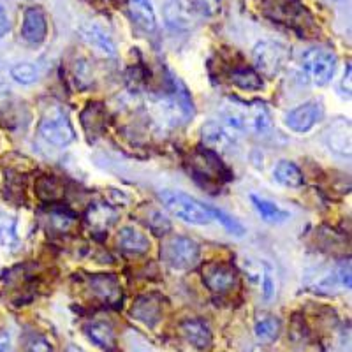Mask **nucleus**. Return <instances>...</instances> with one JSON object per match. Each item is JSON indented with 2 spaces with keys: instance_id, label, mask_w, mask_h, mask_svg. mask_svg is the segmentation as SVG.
<instances>
[{
  "instance_id": "nucleus-1",
  "label": "nucleus",
  "mask_w": 352,
  "mask_h": 352,
  "mask_svg": "<svg viewBox=\"0 0 352 352\" xmlns=\"http://www.w3.org/2000/svg\"><path fill=\"white\" fill-rule=\"evenodd\" d=\"M159 197L169 213H173L176 219L184 220L187 224L208 226L213 220L210 206H204L203 203H199L188 194L166 190V192H160Z\"/></svg>"
},
{
  "instance_id": "nucleus-2",
  "label": "nucleus",
  "mask_w": 352,
  "mask_h": 352,
  "mask_svg": "<svg viewBox=\"0 0 352 352\" xmlns=\"http://www.w3.org/2000/svg\"><path fill=\"white\" fill-rule=\"evenodd\" d=\"M287 60V46L278 41H261L254 48V64H256L257 71L266 78L278 76Z\"/></svg>"
},
{
  "instance_id": "nucleus-3",
  "label": "nucleus",
  "mask_w": 352,
  "mask_h": 352,
  "mask_svg": "<svg viewBox=\"0 0 352 352\" xmlns=\"http://www.w3.org/2000/svg\"><path fill=\"white\" fill-rule=\"evenodd\" d=\"M160 254L173 270H190L199 263L201 247L187 236H173L166 241Z\"/></svg>"
},
{
  "instance_id": "nucleus-4",
  "label": "nucleus",
  "mask_w": 352,
  "mask_h": 352,
  "mask_svg": "<svg viewBox=\"0 0 352 352\" xmlns=\"http://www.w3.org/2000/svg\"><path fill=\"white\" fill-rule=\"evenodd\" d=\"M39 134L46 143L53 144L56 148H64L76 138L67 113H64L62 109H52L44 116L39 124Z\"/></svg>"
},
{
  "instance_id": "nucleus-5",
  "label": "nucleus",
  "mask_w": 352,
  "mask_h": 352,
  "mask_svg": "<svg viewBox=\"0 0 352 352\" xmlns=\"http://www.w3.org/2000/svg\"><path fill=\"white\" fill-rule=\"evenodd\" d=\"M303 69L307 76L319 87L333 80L336 71V55L328 48H312L303 55Z\"/></svg>"
},
{
  "instance_id": "nucleus-6",
  "label": "nucleus",
  "mask_w": 352,
  "mask_h": 352,
  "mask_svg": "<svg viewBox=\"0 0 352 352\" xmlns=\"http://www.w3.org/2000/svg\"><path fill=\"white\" fill-rule=\"evenodd\" d=\"M322 118H324L322 104H320L319 100H308L305 104L298 106L296 109L289 111V115L285 116V125L291 131L305 134V132L312 131Z\"/></svg>"
},
{
  "instance_id": "nucleus-7",
  "label": "nucleus",
  "mask_w": 352,
  "mask_h": 352,
  "mask_svg": "<svg viewBox=\"0 0 352 352\" xmlns=\"http://www.w3.org/2000/svg\"><path fill=\"white\" fill-rule=\"evenodd\" d=\"M203 282L212 292L224 294L238 282L236 270L226 263H208L203 268Z\"/></svg>"
},
{
  "instance_id": "nucleus-8",
  "label": "nucleus",
  "mask_w": 352,
  "mask_h": 352,
  "mask_svg": "<svg viewBox=\"0 0 352 352\" xmlns=\"http://www.w3.org/2000/svg\"><path fill=\"white\" fill-rule=\"evenodd\" d=\"M48 36V20L41 8H28L23 12L21 23V39L28 44L44 43Z\"/></svg>"
},
{
  "instance_id": "nucleus-9",
  "label": "nucleus",
  "mask_w": 352,
  "mask_h": 352,
  "mask_svg": "<svg viewBox=\"0 0 352 352\" xmlns=\"http://www.w3.org/2000/svg\"><path fill=\"white\" fill-rule=\"evenodd\" d=\"M80 34L83 37L85 43L94 50V52L100 53L106 58H113L116 56V48L109 34L106 32L104 28L99 27L96 23H87L80 28Z\"/></svg>"
},
{
  "instance_id": "nucleus-10",
  "label": "nucleus",
  "mask_w": 352,
  "mask_h": 352,
  "mask_svg": "<svg viewBox=\"0 0 352 352\" xmlns=\"http://www.w3.org/2000/svg\"><path fill=\"white\" fill-rule=\"evenodd\" d=\"M166 21L176 30H187L194 21V11L190 9L188 0H169L164 9Z\"/></svg>"
},
{
  "instance_id": "nucleus-11",
  "label": "nucleus",
  "mask_w": 352,
  "mask_h": 352,
  "mask_svg": "<svg viewBox=\"0 0 352 352\" xmlns=\"http://www.w3.org/2000/svg\"><path fill=\"white\" fill-rule=\"evenodd\" d=\"M160 314H162V303L157 296H143L134 303L131 310L132 319L140 320L144 326L153 328L160 320Z\"/></svg>"
},
{
  "instance_id": "nucleus-12",
  "label": "nucleus",
  "mask_w": 352,
  "mask_h": 352,
  "mask_svg": "<svg viewBox=\"0 0 352 352\" xmlns=\"http://www.w3.org/2000/svg\"><path fill=\"white\" fill-rule=\"evenodd\" d=\"M182 333L187 338V342L190 345H194L196 349H208L212 345L213 335L212 329H210L208 322H204L201 319H188L182 324Z\"/></svg>"
},
{
  "instance_id": "nucleus-13",
  "label": "nucleus",
  "mask_w": 352,
  "mask_h": 352,
  "mask_svg": "<svg viewBox=\"0 0 352 352\" xmlns=\"http://www.w3.org/2000/svg\"><path fill=\"white\" fill-rule=\"evenodd\" d=\"M90 289L100 301L116 305L122 300L120 284L113 275H96L90 278Z\"/></svg>"
},
{
  "instance_id": "nucleus-14",
  "label": "nucleus",
  "mask_w": 352,
  "mask_h": 352,
  "mask_svg": "<svg viewBox=\"0 0 352 352\" xmlns=\"http://www.w3.org/2000/svg\"><path fill=\"white\" fill-rule=\"evenodd\" d=\"M245 124L248 131L256 134H266L272 129V113L264 102H252L250 106H245Z\"/></svg>"
},
{
  "instance_id": "nucleus-15",
  "label": "nucleus",
  "mask_w": 352,
  "mask_h": 352,
  "mask_svg": "<svg viewBox=\"0 0 352 352\" xmlns=\"http://www.w3.org/2000/svg\"><path fill=\"white\" fill-rule=\"evenodd\" d=\"M326 141L333 152L340 155H351V125L345 120H336L335 124L329 125L326 131Z\"/></svg>"
},
{
  "instance_id": "nucleus-16",
  "label": "nucleus",
  "mask_w": 352,
  "mask_h": 352,
  "mask_svg": "<svg viewBox=\"0 0 352 352\" xmlns=\"http://www.w3.org/2000/svg\"><path fill=\"white\" fill-rule=\"evenodd\" d=\"M118 220V213L113 206L104 203H97L90 206L87 212V224L97 232H104L111 229Z\"/></svg>"
},
{
  "instance_id": "nucleus-17",
  "label": "nucleus",
  "mask_w": 352,
  "mask_h": 352,
  "mask_svg": "<svg viewBox=\"0 0 352 352\" xmlns=\"http://www.w3.org/2000/svg\"><path fill=\"white\" fill-rule=\"evenodd\" d=\"M129 14L134 23L146 32L157 30V16L150 0H129Z\"/></svg>"
},
{
  "instance_id": "nucleus-18",
  "label": "nucleus",
  "mask_w": 352,
  "mask_h": 352,
  "mask_svg": "<svg viewBox=\"0 0 352 352\" xmlns=\"http://www.w3.org/2000/svg\"><path fill=\"white\" fill-rule=\"evenodd\" d=\"M203 143L210 150H220L224 152L231 146L232 134L219 122H208L203 125Z\"/></svg>"
},
{
  "instance_id": "nucleus-19",
  "label": "nucleus",
  "mask_w": 352,
  "mask_h": 352,
  "mask_svg": "<svg viewBox=\"0 0 352 352\" xmlns=\"http://www.w3.org/2000/svg\"><path fill=\"white\" fill-rule=\"evenodd\" d=\"M118 247L129 254H144L150 250V240L134 228L120 229L118 236H116Z\"/></svg>"
},
{
  "instance_id": "nucleus-20",
  "label": "nucleus",
  "mask_w": 352,
  "mask_h": 352,
  "mask_svg": "<svg viewBox=\"0 0 352 352\" xmlns=\"http://www.w3.org/2000/svg\"><path fill=\"white\" fill-rule=\"evenodd\" d=\"M273 178L287 188H300L305 184L303 173L300 171V168L294 162H289V160H280L275 166V169H273Z\"/></svg>"
},
{
  "instance_id": "nucleus-21",
  "label": "nucleus",
  "mask_w": 352,
  "mask_h": 352,
  "mask_svg": "<svg viewBox=\"0 0 352 352\" xmlns=\"http://www.w3.org/2000/svg\"><path fill=\"white\" fill-rule=\"evenodd\" d=\"M250 199H252L254 208H256V212L259 213L261 219H263L264 222H268V224H282V222H285V220L291 217L289 215V212L282 210L278 204L272 203V201L268 199H264V197L250 196Z\"/></svg>"
},
{
  "instance_id": "nucleus-22",
  "label": "nucleus",
  "mask_w": 352,
  "mask_h": 352,
  "mask_svg": "<svg viewBox=\"0 0 352 352\" xmlns=\"http://www.w3.org/2000/svg\"><path fill=\"white\" fill-rule=\"evenodd\" d=\"M85 331H87V336L97 347L111 349L115 345V331H113L111 324H108V322H102V320L90 322L85 328Z\"/></svg>"
},
{
  "instance_id": "nucleus-23",
  "label": "nucleus",
  "mask_w": 352,
  "mask_h": 352,
  "mask_svg": "<svg viewBox=\"0 0 352 352\" xmlns=\"http://www.w3.org/2000/svg\"><path fill=\"white\" fill-rule=\"evenodd\" d=\"M16 217L0 210V245L2 247H14L18 245Z\"/></svg>"
},
{
  "instance_id": "nucleus-24",
  "label": "nucleus",
  "mask_w": 352,
  "mask_h": 352,
  "mask_svg": "<svg viewBox=\"0 0 352 352\" xmlns=\"http://www.w3.org/2000/svg\"><path fill=\"white\" fill-rule=\"evenodd\" d=\"M231 83L236 85L241 90H261L263 88V80L261 74H257L252 69H238L232 71L231 74Z\"/></svg>"
},
{
  "instance_id": "nucleus-25",
  "label": "nucleus",
  "mask_w": 352,
  "mask_h": 352,
  "mask_svg": "<svg viewBox=\"0 0 352 352\" xmlns=\"http://www.w3.org/2000/svg\"><path fill=\"white\" fill-rule=\"evenodd\" d=\"M254 331H256L257 340L270 344V342H275L280 335V322L275 317H263L256 322Z\"/></svg>"
},
{
  "instance_id": "nucleus-26",
  "label": "nucleus",
  "mask_w": 352,
  "mask_h": 352,
  "mask_svg": "<svg viewBox=\"0 0 352 352\" xmlns=\"http://www.w3.org/2000/svg\"><path fill=\"white\" fill-rule=\"evenodd\" d=\"M11 78L20 85H32L39 80V71L30 62H21L11 67Z\"/></svg>"
},
{
  "instance_id": "nucleus-27",
  "label": "nucleus",
  "mask_w": 352,
  "mask_h": 352,
  "mask_svg": "<svg viewBox=\"0 0 352 352\" xmlns=\"http://www.w3.org/2000/svg\"><path fill=\"white\" fill-rule=\"evenodd\" d=\"M188 4L196 16L215 18L222 11L224 0H188Z\"/></svg>"
},
{
  "instance_id": "nucleus-28",
  "label": "nucleus",
  "mask_w": 352,
  "mask_h": 352,
  "mask_svg": "<svg viewBox=\"0 0 352 352\" xmlns=\"http://www.w3.org/2000/svg\"><path fill=\"white\" fill-rule=\"evenodd\" d=\"M37 194L43 197L44 201H56L62 197V187L58 185V182L52 176H44L37 182Z\"/></svg>"
},
{
  "instance_id": "nucleus-29",
  "label": "nucleus",
  "mask_w": 352,
  "mask_h": 352,
  "mask_svg": "<svg viewBox=\"0 0 352 352\" xmlns=\"http://www.w3.org/2000/svg\"><path fill=\"white\" fill-rule=\"evenodd\" d=\"M144 224H146V228H148L150 231L159 234V236L171 231V222H169V220L166 219V215H162L159 210H150L148 217L144 220Z\"/></svg>"
},
{
  "instance_id": "nucleus-30",
  "label": "nucleus",
  "mask_w": 352,
  "mask_h": 352,
  "mask_svg": "<svg viewBox=\"0 0 352 352\" xmlns=\"http://www.w3.org/2000/svg\"><path fill=\"white\" fill-rule=\"evenodd\" d=\"M275 273H273L272 266L264 264L263 272H261V289H263V294L266 300H272L273 294H275Z\"/></svg>"
},
{
  "instance_id": "nucleus-31",
  "label": "nucleus",
  "mask_w": 352,
  "mask_h": 352,
  "mask_svg": "<svg viewBox=\"0 0 352 352\" xmlns=\"http://www.w3.org/2000/svg\"><path fill=\"white\" fill-rule=\"evenodd\" d=\"M210 210H212L213 219H217V220H219V222H222V224H224V228L228 229L229 232H232V234H236V236H241V234H243V232H245L243 226L238 224L236 220L231 219V217H229L228 213H224V212H222V210H217V208H210Z\"/></svg>"
},
{
  "instance_id": "nucleus-32",
  "label": "nucleus",
  "mask_w": 352,
  "mask_h": 352,
  "mask_svg": "<svg viewBox=\"0 0 352 352\" xmlns=\"http://www.w3.org/2000/svg\"><path fill=\"white\" fill-rule=\"evenodd\" d=\"M50 222H52L53 228L58 229V231H67V229L74 224V215L65 212V210H58V212H52Z\"/></svg>"
},
{
  "instance_id": "nucleus-33",
  "label": "nucleus",
  "mask_w": 352,
  "mask_h": 352,
  "mask_svg": "<svg viewBox=\"0 0 352 352\" xmlns=\"http://www.w3.org/2000/svg\"><path fill=\"white\" fill-rule=\"evenodd\" d=\"M27 352H53V347L43 336H34L32 340L28 342Z\"/></svg>"
},
{
  "instance_id": "nucleus-34",
  "label": "nucleus",
  "mask_w": 352,
  "mask_h": 352,
  "mask_svg": "<svg viewBox=\"0 0 352 352\" xmlns=\"http://www.w3.org/2000/svg\"><path fill=\"white\" fill-rule=\"evenodd\" d=\"M12 94L6 85H0V111H6V109L11 106Z\"/></svg>"
},
{
  "instance_id": "nucleus-35",
  "label": "nucleus",
  "mask_w": 352,
  "mask_h": 352,
  "mask_svg": "<svg viewBox=\"0 0 352 352\" xmlns=\"http://www.w3.org/2000/svg\"><path fill=\"white\" fill-rule=\"evenodd\" d=\"M9 30H11V23H9L8 12H6L4 6L0 4V39L8 36Z\"/></svg>"
},
{
  "instance_id": "nucleus-36",
  "label": "nucleus",
  "mask_w": 352,
  "mask_h": 352,
  "mask_svg": "<svg viewBox=\"0 0 352 352\" xmlns=\"http://www.w3.org/2000/svg\"><path fill=\"white\" fill-rule=\"evenodd\" d=\"M0 352H14L12 351L11 335L8 331H0Z\"/></svg>"
},
{
  "instance_id": "nucleus-37",
  "label": "nucleus",
  "mask_w": 352,
  "mask_h": 352,
  "mask_svg": "<svg viewBox=\"0 0 352 352\" xmlns=\"http://www.w3.org/2000/svg\"><path fill=\"white\" fill-rule=\"evenodd\" d=\"M87 2L97 9H106L109 6V0H87Z\"/></svg>"
},
{
  "instance_id": "nucleus-38",
  "label": "nucleus",
  "mask_w": 352,
  "mask_h": 352,
  "mask_svg": "<svg viewBox=\"0 0 352 352\" xmlns=\"http://www.w3.org/2000/svg\"><path fill=\"white\" fill-rule=\"evenodd\" d=\"M65 352H85V351H83V349L78 347V345H69L67 351H65Z\"/></svg>"
}]
</instances>
